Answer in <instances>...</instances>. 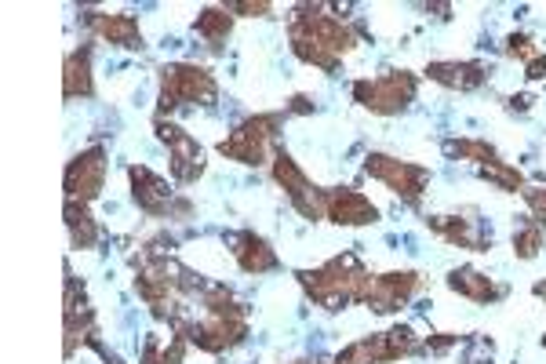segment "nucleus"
Instances as JSON below:
<instances>
[{
  "label": "nucleus",
  "instance_id": "c9c22d12",
  "mask_svg": "<svg viewBox=\"0 0 546 364\" xmlns=\"http://www.w3.org/2000/svg\"><path fill=\"white\" fill-rule=\"evenodd\" d=\"M528 102H532L528 95H517V99H510V106H514V110H528Z\"/></svg>",
  "mask_w": 546,
  "mask_h": 364
},
{
  "label": "nucleus",
  "instance_id": "5701e85b",
  "mask_svg": "<svg viewBox=\"0 0 546 364\" xmlns=\"http://www.w3.org/2000/svg\"><path fill=\"white\" fill-rule=\"evenodd\" d=\"M193 30L201 33L212 48H219L233 30V15L226 8H204L201 15H197V22H193Z\"/></svg>",
  "mask_w": 546,
  "mask_h": 364
},
{
  "label": "nucleus",
  "instance_id": "58836bf2",
  "mask_svg": "<svg viewBox=\"0 0 546 364\" xmlns=\"http://www.w3.org/2000/svg\"><path fill=\"white\" fill-rule=\"evenodd\" d=\"M543 346H546V335H543Z\"/></svg>",
  "mask_w": 546,
  "mask_h": 364
},
{
  "label": "nucleus",
  "instance_id": "7c9ffc66",
  "mask_svg": "<svg viewBox=\"0 0 546 364\" xmlns=\"http://www.w3.org/2000/svg\"><path fill=\"white\" fill-rule=\"evenodd\" d=\"M226 11H230V15H248V19H266L273 8L263 4V0H259V4H255V0H233V4H226Z\"/></svg>",
  "mask_w": 546,
  "mask_h": 364
},
{
  "label": "nucleus",
  "instance_id": "a211bd4d",
  "mask_svg": "<svg viewBox=\"0 0 546 364\" xmlns=\"http://www.w3.org/2000/svg\"><path fill=\"white\" fill-rule=\"evenodd\" d=\"M448 288L466 295V299H474V303H496V299H503V288L488 273L474 270V266H459V270L448 273Z\"/></svg>",
  "mask_w": 546,
  "mask_h": 364
},
{
  "label": "nucleus",
  "instance_id": "c756f323",
  "mask_svg": "<svg viewBox=\"0 0 546 364\" xmlns=\"http://www.w3.org/2000/svg\"><path fill=\"white\" fill-rule=\"evenodd\" d=\"M506 55H514V59H521L528 66V62L536 59V55H543V51L532 44L528 33H510V37H506Z\"/></svg>",
  "mask_w": 546,
  "mask_h": 364
},
{
  "label": "nucleus",
  "instance_id": "6e6552de",
  "mask_svg": "<svg viewBox=\"0 0 546 364\" xmlns=\"http://www.w3.org/2000/svg\"><path fill=\"white\" fill-rule=\"evenodd\" d=\"M102 182H106V150L102 146H91V150L77 153L70 164H66V201H81L91 204L102 193Z\"/></svg>",
  "mask_w": 546,
  "mask_h": 364
},
{
  "label": "nucleus",
  "instance_id": "4be33fe9",
  "mask_svg": "<svg viewBox=\"0 0 546 364\" xmlns=\"http://www.w3.org/2000/svg\"><path fill=\"white\" fill-rule=\"evenodd\" d=\"M270 172H273V182H277V186H284L288 201H295L299 193H306L310 186H314V182L306 179L303 168H299V164L292 161V153H288V150H277V153H273V168H270Z\"/></svg>",
  "mask_w": 546,
  "mask_h": 364
},
{
  "label": "nucleus",
  "instance_id": "e433bc0d",
  "mask_svg": "<svg viewBox=\"0 0 546 364\" xmlns=\"http://www.w3.org/2000/svg\"><path fill=\"white\" fill-rule=\"evenodd\" d=\"M536 295H539V299H546V281L536 284Z\"/></svg>",
  "mask_w": 546,
  "mask_h": 364
},
{
  "label": "nucleus",
  "instance_id": "f03ea898",
  "mask_svg": "<svg viewBox=\"0 0 546 364\" xmlns=\"http://www.w3.org/2000/svg\"><path fill=\"white\" fill-rule=\"evenodd\" d=\"M215 102H219V84L204 66L172 62L161 70V110H157V117L179 110V106H215Z\"/></svg>",
  "mask_w": 546,
  "mask_h": 364
},
{
  "label": "nucleus",
  "instance_id": "4468645a",
  "mask_svg": "<svg viewBox=\"0 0 546 364\" xmlns=\"http://www.w3.org/2000/svg\"><path fill=\"white\" fill-rule=\"evenodd\" d=\"M88 30L99 37V41H110L117 48H132V51H142V30H139V19L135 15H102V11H91L88 15Z\"/></svg>",
  "mask_w": 546,
  "mask_h": 364
},
{
  "label": "nucleus",
  "instance_id": "b1692460",
  "mask_svg": "<svg viewBox=\"0 0 546 364\" xmlns=\"http://www.w3.org/2000/svg\"><path fill=\"white\" fill-rule=\"evenodd\" d=\"M332 364H386V346H383V335H368V339H357L335 354Z\"/></svg>",
  "mask_w": 546,
  "mask_h": 364
},
{
  "label": "nucleus",
  "instance_id": "dca6fc26",
  "mask_svg": "<svg viewBox=\"0 0 546 364\" xmlns=\"http://www.w3.org/2000/svg\"><path fill=\"white\" fill-rule=\"evenodd\" d=\"M233 259H237V266H241L244 273H270L273 266H277V252L270 248V241L266 237H259L255 230H241L233 233Z\"/></svg>",
  "mask_w": 546,
  "mask_h": 364
},
{
  "label": "nucleus",
  "instance_id": "f3484780",
  "mask_svg": "<svg viewBox=\"0 0 546 364\" xmlns=\"http://www.w3.org/2000/svg\"><path fill=\"white\" fill-rule=\"evenodd\" d=\"M95 84H91V44L73 48L62 66V99H91Z\"/></svg>",
  "mask_w": 546,
  "mask_h": 364
},
{
  "label": "nucleus",
  "instance_id": "ddd939ff",
  "mask_svg": "<svg viewBox=\"0 0 546 364\" xmlns=\"http://www.w3.org/2000/svg\"><path fill=\"white\" fill-rule=\"evenodd\" d=\"M328 197V219L335 226H368L379 219V208H375L364 193L350 190V186H335V190H324Z\"/></svg>",
  "mask_w": 546,
  "mask_h": 364
},
{
  "label": "nucleus",
  "instance_id": "7ed1b4c3",
  "mask_svg": "<svg viewBox=\"0 0 546 364\" xmlns=\"http://www.w3.org/2000/svg\"><path fill=\"white\" fill-rule=\"evenodd\" d=\"M277 128H281V113H259V117H248L244 124H237V132L230 139L219 142V153L230 157V161H241V164H259L270 161L273 142H277Z\"/></svg>",
  "mask_w": 546,
  "mask_h": 364
},
{
  "label": "nucleus",
  "instance_id": "9d476101",
  "mask_svg": "<svg viewBox=\"0 0 546 364\" xmlns=\"http://www.w3.org/2000/svg\"><path fill=\"white\" fill-rule=\"evenodd\" d=\"M128 179H132V197H135V204H139L142 212H150V215H172V212L190 215V201L175 204L172 186H168L161 175H153L150 168L132 164V168H128Z\"/></svg>",
  "mask_w": 546,
  "mask_h": 364
},
{
  "label": "nucleus",
  "instance_id": "20e7f679",
  "mask_svg": "<svg viewBox=\"0 0 546 364\" xmlns=\"http://www.w3.org/2000/svg\"><path fill=\"white\" fill-rule=\"evenodd\" d=\"M415 73L397 70L386 73V77H375V81H354V102H361L364 110L379 113V117H394V113H405L415 99Z\"/></svg>",
  "mask_w": 546,
  "mask_h": 364
},
{
  "label": "nucleus",
  "instance_id": "39448f33",
  "mask_svg": "<svg viewBox=\"0 0 546 364\" xmlns=\"http://www.w3.org/2000/svg\"><path fill=\"white\" fill-rule=\"evenodd\" d=\"M172 332L182 335L190 346L204 350V354H226L233 346H241L248 339V321H237V317H212L204 314V321H182L172 324Z\"/></svg>",
  "mask_w": 546,
  "mask_h": 364
},
{
  "label": "nucleus",
  "instance_id": "2f4dec72",
  "mask_svg": "<svg viewBox=\"0 0 546 364\" xmlns=\"http://www.w3.org/2000/svg\"><path fill=\"white\" fill-rule=\"evenodd\" d=\"M525 201H528V208H532V212H536V219L539 223H543L546 219V190H539V186H525Z\"/></svg>",
  "mask_w": 546,
  "mask_h": 364
},
{
  "label": "nucleus",
  "instance_id": "0eeeda50",
  "mask_svg": "<svg viewBox=\"0 0 546 364\" xmlns=\"http://www.w3.org/2000/svg\"><path fill=\"white\" fill-rule=\"evenodd\" d=\"M153 128H157V139L168 146V153H172V175L175 182H182V186H190V182H197L204 175V150L201 142L193 139L190 132H182L179 124L164 121V117H153Z\"/></svg>",
  "mask_w": 546,
  "mask_h": 364
},
{
  "label": "nucleus",
  "instance_id": "f704fd0d",
  "mask_svg": "<svg viewBox=\"0 0 546 364\" xmlns=\"http://www.w3.org/2000/svg\"><path fill=\"white\" fill-rule=\"evenodd\" d=\"M288 113H314V102L306 99V95H295V99L288 102Z\"/></svg>",
  "mask_w": 546,
  "mask_h": 364
},
{
  "label": "nucleus",
  "instance_id": "4c0bfd02",
  "mask_svg": "<svg viewBox=\"0 0 546 364\" xmlns=\"http://www.w3.org/2000/svg\"><path fill=\"white\" fill-rule=\"evenodd\" d=\"M295 364H310V361H295Z\"/></svg>",
  "mask_w": 546,
  "mask_h": 364
},
{
  "label": "nucleus",
  "instance_id": "6ab92c4d",
  "mask_svg": "<svg viewBox=\"0 0 546 364\" xmlns=\"http://www.w3.org/2000/svg\"><path fill=\"white\" fill-rule=\"evenodd\" d=\"M288 41H292L295 59H303L306 66H317V70H324V73L339 70V59H335V55H328V51L317 44V37L306 30L303 22H295V19L288 22Z\"/></svg>",
  "mask_w": 546,
  "mask_h": 364
},
{
  "label": "nucleus",
  "instance_id": "473e14b6",
  "mask_svg": "<svg viewBox=\"0 0 546 364\" xmlns=\"http://www.w3.org/2000/svg\"><path fill=\"white\" fill-rule=\"evenodd\" d=\"M459 343V335H448V332H441V335H430V339H426V354H448V350H452V346Z\"/></svg>",
  "mask_w": 546,
  "mask_h": 364
},
{
  "label": "nucleus",
  "instance_id": "1a4fd4ad",
  "mask_svg": "<svg viewBox=\"0 0 546 364\" xmlns=\"http://www.w3.org/2000/svg\"><path fill=\"white\" fill-rule=\"evenodd\" d=\"M295 22H303L306 30L317 37V44H321L328 55H335L339 62H343L346 51L357 48L354 30H350L343 19H335V15H324V8H317V4H303V8H295Z\"/></svg>",
  "mask_w": 546,
  "mask_h": 364
},
{
  "label": "nucleus",
  "instance_id": "9b49d317",
  "mask_svg": "<svg viewBox=\"0 0 546 364\" xmlns=\"http://www.w3.org/2000/svg\"><path fill=\"white\" fill-rule=\"evenodd\" d=\"M99 339V324H95V310H91L84 288H77V277L66 266V357H73L77 343H91Z\"/></svg>",
  "mask_w": 546,
  "mask_h": 364
},
{
  "label": "nucleus",
  "instance_id": "cd10ccee",
  "mask_svg": "<svg viewBox=\"0 0 546 364\" xmlns=\"http://www.w3.org/2000/svg\"><path fill=\"white\" fill-rule=\"evenodd\" d=\"M543 244H546V230L539 219H532V223L525 226H517L514 233V255L517 259H536L539 252H543Z\"/></svg>",
  "mask_w": 546,
  "mask_h": 364
},
{
  "label": "nucleus",
  "instance_id": "f257e3e1",
  "mask_svg": "<svg viewBox=\"0 0 546 364\" xmlns=\"http://www.w3.org/2000/svg\"><path fill=\"white\" fill-rule=\"evenodd\" d=\"M295 281L303 284V292L314 299V306H324L328 314H339L346 306L368 299L375 273L364 270L361 259H357L354 252H346V255L328 259V263L317 266V270H299L295 273Z\"/></svg>",
  "mask_w": 546,
  "mask_h": 364
},
{
  "label": "nucleus",
  "instance_id": "412c9836",
  "mask_svg": "<svg viewBox=\"0 0 546 364\" xmlns=\"http://www.w3.org/2000/svg\"><path fill=\"white\" fill-rule=\"evenodd\" d=\"M430 230L441 233L448 244H459V248H474V252H488L485 241L474 233V223L470 219H459V215H434L430 219Z\"/></svg>",
  "mask_w": 546,
  "mask_h": 364
},
{
  "label": "nucleus",
  "instance_id": "f8f14e48",
  "mask_svg": "<svg viewBox=\"0 0 546 364\" xmlns=\"http://www.w3.org/2000/svg\"><path fill=\"white\" fill-rule=\"evenodd\" d=\"M415 292H419V273H412V270H405V273H375L372 292H368L364 306L375 310V314H394V310H401V306H405Z\"/></svg>",
  "mask_w": 546,
  "mask_h": 364
},
{
  "label": "nucleus",
  "instance_id": "2eb2a0df",
  "mask_svg": "<svg viewBox=\"0 0 546 364\" xmlns=\"http://www.w3.org/2000/svg\"><path fill=\"white\" fill-rule=\"evenodd\" d=\"M426 77L441 88H452V91H474L488 81V66L485 62H430L426 66Z\"/></svg>",
  "mask_w": 546,
  "mask_h": 364
},
{
  "label": "nucleus",
  "instance_id": "393cba45",
  "mask_svg": "<svg viewBox=\"0 0 546 364\" xmlns=\"http://www.w3.org/2000/svg\"><path fill=\"white\" fill-rule=\"evenodd\" d=\"M204 310H208L212 317H237V321H248V306L237 303L226 284L204 288Z\"/></svg>",
  "mask_w": 546,
  "mask_h": 364
},
{
  "label": "nucleus",
  "instance_id": "72a5a7b5",
  "mask_svg": "<svg viewBox=\"0 0 546 364\" xmlns=\"http://www.w3.org/2000/svg\"><path fill=\"white\" fill-rule=\"evenodd\" d=\"M525 77H528V81H543V77H546V55H536V59L528 62Z\"/></svg>",
  "mask_w": 546,
  "mask_h": 364
},
{
  "label": "nucleus",
  "instance_id": "c85d7f7f",
  "mask_svg": "<svg viewBox=\"0 0 546 364\" xmlns=\"http://www.w3.org/2000/svg\"><path fill=\"white\" fill-rule=\"evenodd\" d=\"M481 175H485L488 182H496L499 190L506 193H517V190H525V175L517 172L514 164H506V161H492L481 168Z\"/></svg>",
  "mask_w": 546,
  "mask_h": 364
},
{
  "label": "nucleus",
  "instance_id": "a878e982",
  "mask_svg": "<svg viewBox=\"0 0 546 364\" xmlns=\"http://www.w3.org/2000/svg\"><path fill=\"white\" fill-rule=\"evenodd\" d=\"M383 346H386V364L401 361V357H412L423 350V346H419V335H415L408 324H397V328L383 332Z\"/></svg>",
  "mask_w": 546,
  "mask_h": 364
},
{
  "label": "nucleus",
  "instance_id": "aec40b11",
  "mask_svg": "<svg viewBox=\"0 0 546 364\" xmlns=\"http://www.w3.org/2000/svg\"><path fill=\"white\" fill-rule=\"evenodd\" d=\"M62 215H66V230H70L73 248H81V252H91V248H95V241H99V223L91 219L88 204L66 201Z\"/></svg>",
  "mask_w": 546,
  "mask_h": 364
},
{
  "label": "nucleus",
  "instance_id": "423d86ee",
  "mask_svg": "<svg viewBox=\"0 0 546 364\" xmlns=\"http://www.w3.org/2000/svg\"><path fill=\"white\" fill-rule=\"evenodd\" d=\"M364 172L372 175V179L386 182V186H390V190H394L405 204L423 201V186H426V179H430V168L397 161V157H386V153H368Z\"/></svg>",
  "mask_w": 546,
  "mask_h": 364
},
{
  "label": "nucleus",
  "instance_id": "bb28decb",
  "mask_svg": "<svg viewBox=\"0 0 546 364\" xmlns=\"http://www.w3.org/2000/svg\"><path fill=\"white\" fill-rule=\"evenodd\" d=\"M445 153L448 157H459V161H474V164H481V168L499 161V153L481 139H452V142H445Z\"/></svg>",
  "mask_w": 546,
  "mask_h": 364
}]
</instances>
